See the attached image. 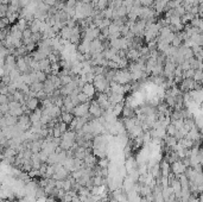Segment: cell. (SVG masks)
Segmentation results:
<instances>
[{
  "label": "cell",
  "mask_w": 203,
  "mask_h": 202,
  "mask_svg": "<svg viewBox=\"0 0 203 202\" xmlns=\"http://www.w3.org/2000/svg\"><path fill=\"white\" fill-rule=\"evenodd\" d=\"M93 83H94L96 91H99V92L108 93L111 91V82L107 80L105 75H96Z\"/></svg>",
  "instance_id": "cell-1"
},
{
  "label": "cell",
  "mask_w": 203,
  "mask_h": 202,
  "mask_svg": "<svg viewBox=\"0 0 203 202\" xmlns=\"http://www.w3.org/2000/svg\"><path fill=\"white\" fill-rule=\"evenodd\" d=\"M131 80H132V76H131V72L128 70H120L115 74L114 81L119 84H127Z\"/></svg>",
  "instance_id": "cell-2"
},
{
  "label": "cell",
  "mask_w": 203,
  "mask_h": 202,
  "mask_svg": "<svg viewBox=\"0 0 203 202\" xmlns=\"http://www.w3.org/2000/svg\"><path fill=\"white\" fill-rule=\"evenodd\" d=\"M89 107H90V102L80 103L79 106H76V107L72 110V113H74V115L77 117V118L86 117L87 114H89Z\"/></svg>",
  "instance_id": "cell-3"
},
{
  "label": "cell",
  "mask_w": 203,
  "mask_h": 202,
  "mask_svg": "<svg viewBox=\"0 0 203 202\" xmlns=\"http://www.w3.org/2000/svg\"><path fill=\"white\" fill-rule=\"evenodd\" d=\"M195 83L194 79H183L179 83V89L181 92H191L195 89Z\"/></svg>",
  "instance_id": "cell-4"
},
{
  "label": "cell",
  "mask_w": 203,
  "mask_h": 202,
  "mask_svg": "<svg viewBox=\"0 0 203 202\" xmlns=\"http://www.w3.org/2000/svg\"><path fill=\"white\" fill-rule=\"evenodd\" d=\"M89 114L93 115L94 118H100L101 115H103V110H102V107L99 105V102H97L96 100H94L93 102H90Z\"/></svg>",
  "instance_id": "cell-5"
},
{
  "label": "cell",
  "mask_w": 203,
  "mask_h": 202,
  "mask_svg": "<svg viewBox=\"0 0 203 202\" xmlns=\"http://www.w3.org/2000/svg\"><path fill=\"white\" fill-rule=\"evenodd\" d=\"M185 170H186V166L182 163V161H177V162L171 164V173H174L176 176L184 174Z\"/></svg>",
  "instance_id": "cell-6"
},
{
  "label": "cell",
  "mask_w": 203,
  "mask_h": 202,
  "mask_svg": "<svg viewBox=\"0 0 203 202\" xmlns=\"http://www.w3.org/2000/svg\"><path fill=\"white\" fill-rule=\"evenodd\" d=\"M29 68H30V65L27 63L26 58L25 57H19L17 60V69L18 70H20L21 73H25L29 70Z\"/></svg>",
  "instance_id": "cell-7"
},
{
  "label": "cell",
  "mask_w": 203,
  "mask_h": 202,
  "mask_svg": "<svg viewBox=\"0 0 203 202\" xmlns=\"http://www.w3.org/2000/svg\"><path fill=\"white\" fill-rule=\"evenodd\" d=\"M82 92L84 93V94H87L89 98H92L95 92H96V88H95V86H94V83H90V82H87L84 86H83V88H82Z\"/></svg>",
  "instance_id": "cell-8"
},
{
  "label": "cell",
  "mask_w": 203,
  "mask_h": 202,
  "mask_svg": "<svg viewBox=\"0 0 203 202\" xmlns=\"http://www.w3.org/2000/svg\"><path fill=\"white\" fill-rule=\"evenodd\" d=\"M48 95H53V93L56 91V87H55V83L50 80V79H48L46 81L44 82V89H43Z\"/></svg>",
  "instance_id": "cell-9"
},
{
  "label": "cell",
  "mask_w": 203,
  "mask_h": 202,
  "mask_svg": "<svg viewBox=\"0 0 203 202\" xmlns=\"http://www.w3.org/2000/svg\"><path fill=\"white\" fill-rule=\"evenodd\" d=\"M39 105V99L38 98H29L26 100V106L30 111H36Z\"/></svg>",
  "instance_id": "cell-10"
},
{
  "label": "cell",
  "mask_w": 203,
  "mask_h": 202,
  "mask_svg": "<svg viewBox=\"0 0 203 202\" xmlns=\"http://www.w3.org/2000/svg\"><path fill=\"white\" fill-rule=\"evenodd\" d=\"M76 117L74 115V113H71V112H62V115H61V120L64 121L65 124H68V125H70L71 122H72V120L75 119Z\"/></svg>",
  "instance_id": "cell-11"
},
{
  "label": "cell",
  "mask_w": 203,
  "mask_h": 202,
  "mask_svg": "<svg viewBox=\"0 0 203 202\" xmlns=\"http://www.w3.org/2000/svg\"><path fill=\"white\" fill-rule=\"evenodd\" d=\"M60 35H61V38H62V39H64V41H65V39L70 41L71 35H72V29L69 28V26H64V28L61 30Z\"/></svg>",
  "instance_id": "cell-12"
},
{
  "label": "cell",
  "mask_w": 203,
  "mask_h": 202,
  "mask_svg": "<svg viewBox=\"0 0 203 202\" xmlns=\"http://www.w3.org/2000/svg\"><path fill=\"white\" fill-rule=\"evenodd\" d=\"M140 51H138L137 49H130L128 50V52H127V58L128 60H131V61H137V60H139L140 58Z\"/></svg>",
  "instance_id": "cell-13"
},
{
  "label": "cell",
  "mask_w": 203,
  "mask_h": 202,
  "mask_svg": "<svg viewBox=\"0 0 203 202\" xmlns=\"http://www.w3.org/2000/svg\"><path fill=\"white\" fill-rule=\"evenodd\" d=\"M191 41H193V43H194V46L195 45H198V46H202L203 45V33L202 32H200V33H196L194 36L190 38Z\"/></svg>",
  "instance_id": "cell-14"
},
{
  "label": "cell",
  "mask_w": 203,
  "mask_h": 202,
  "mask_svg": "<svg viewBox=\"0 0 203 202\" xmlns=\"http://www.w3.org/2000/svg\"><path fill=\"white\" fill-rule=\"evenodd\" d=\"M168 1L166 0H157L156 2H154V6H156V11L157 12H162V11H164L165 9V6H168Z\"/></svg>",
  "instance_id": "cell-15"
},
{
  "label": "cell",
  "mask_w": 203,
  "mask_h": 202,
  "mask_svg": "<svg viewBox=\"0 0 203 202\" xmlns=\"http://www.w3.org/2000/svg\"><path fill=\"white\" fill-rule=\"evenodd\" d=\"M123 115H124L125 118H133L134 111H133V108L130 107V106H125L124 111H123Z\"/></svg>",
  "instance_id": "cell-16"
},
{
  "label": "cell",
  "mask_w": 203,
  "mask_h": 202,
  "mask_svg": "<svg viewBox=\"0 0 203 202\" xmlns=\"http://www.w3.org/2000/svg\"><path fill=\"white\" fill-rule=\"evenodd\" d=\"M166 133H168V136H176V133H177V129H176V126L171 122V124H169L168 126H166Z\"/></svg>",
  "instance_id": "cell-17"
},
{
  "label": "cell",
  "mask_w": 203,
  "mask_h": 202,
  "mask_svg": "<svg viewBox=\"0 0 203 202\" xmlns=\"http://www.w3.org/2000/svg\"><path fill=\"white\" fill-rule=\"evenodd\" d=\"M77 99H79L80 103H87V102H89V98L87 94H84L83 92L79 93V95H77Z\"/></svg>",
  "instance_id": "cell-18"
},
{
  "label": "cell",
  "mask_w": 203,
  "mask_h": 202,
  "mask_svg": "<svg viewBox=\"0 0 203 202\" xmlns=\"http://www.w3.org/2000/svg\"><path fill=\"white\" fill-rule=\"evenodd\" d=\"M97 165L101 166V168H109V161L108 158H100L99 162H97Z\"/></svg>",
  "instance_id": "cell-19"
},
{
  "label": "cell",
  "mask_w": 203,
  "mask_h": 202,
  "mask_svg": "<svg viewBox=\"0 0 203 202\" xmlns=\"http://www.w3.org/2000/svg\"><path fill=\"white\" fill-rule=\"evenodd\" d=\"M194 80L196 82H202L203 81V70H195Z\"/></svg>",
  "instance_id": "cell-20"
},
{
  "label": "cell",
  "mask_w": 203,
  "mask_h": 202,
  "mask_svg": "<svg viewBox=\"0 0 203 202\" xmlns=\"http://www.w3.org/2000/svg\"><path fill=\"white\" fill-rule=\"evenodd\" d=\"M182 39H183V36H181V35H176V37L174 38V41H172V45L178 48V46L181 45V43H182Z\"/></svg>",
  "instance_id": "cell-21"
},
{
  "label": "cell",
  "mask_w": 203,
  "mask_h": 202,
  "mask_svg": "<svg viewBox=\"0 0 203 202\" xmlns=\"http://www.w3.org/2000/svg\"><path fill=\"white\" fill-rule=\"evenodd\" d=\"M202 149H203V144H202Z\"/></svg>",
  "instance_id": "cell-22"
}]
</instances>
